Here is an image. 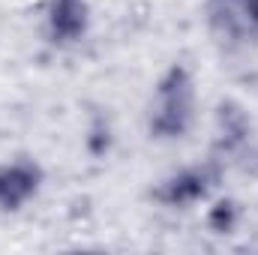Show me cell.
Returning a JSON list of instances; mask_svg holds the SVG:
<instances>
[{"label":"cell","instance_id":"6","mask_svg":"<svg viewBox=\"0 0 258 255\" xmlns=\"http://www.w3.org/2000/svg\"><path fill=\"white\" fill-rule=\"evenodd\" d=\"M204 225L213 234H231L240 225V204L234 198H216L204 213Z\"/></svg>","mask_w":258,"mask_h":255},{"label":"cell","instance_id":"3","mask_svg":"<svg viewBox=\"0 0 258 255\" xmlns=\"http://www.w3.org/2000/svg\"><path fill=\"white\" fill-rule=\"evenodd\" d=\"M45 183V171L33 159L0 162V213H18L33 201Z\"/></svg>","mask_w":258,"mask_h":255},{"label":"cell","instance_id":"7","mask_svg":"<svg viewBox=\"0 0 258 255\" xmlns=\"http://www.w3.org/2000/svg\"><path fill=\"white\" fill-rule=\"evenodd\" d=\"M213 3H225V6H237V12H240V18L249 24V27H255L258 30V0H213Z\"/></svg>","mask_w":258,"mask_h":255},{"label":"cell","instance_id":"1","mask_svg":"<svg viewBox=\"0 0 258 255\" xmlns=\"http://www.w3.org/2000/svg\"><path fill=\"white\" fill-rule=\"evenodd\" d=\"M195 123V78L183 63H171L153 87L147 105V135L153 141H180Z\"/></svg>","mask_w":258,"mask_h":255},{"label":"cell","instance_id":"5","mask_svg":"<svg viewBox=\"0 0 258 255\" xmlns=\"http://www.w3.org/2000/svg\"><path fill=\"white\" fill-rule=\"evenodd\" d=\"M216 123H219V141L225 147H234L240 144L246 135H249V120L243 114V108L231 105V102H222L219 111H216Z\"/></svg>","mask_w":258,"mask_h":255},{"label":"cell","instance_id":"4","mask_svg":"<svg viewBox=\"0 0 258 255\" xmlns=\"http://www.w3.org/2000/svg\"><path fill=\"white\" fill-rule=\"evenodd\" d=\"M45 30L54 45L81 42L90 30V6L87 0H51L45 15Z\"/></svg>","mask_w":258,"mask_h":255},{"label":"cell","instance_id":"2","mask_svg":"<svg viewBox=\"0 0 258 255\" xmlns=\"http://www.w3.org/2000/svg\"><path fill=\"white\" fill-rule=\"evenodd\" d=\"M219 165L213 162H204V165H189V168H180L168 177H162L150 198L168 210H186V207H195V204H204L210 201V195L219 186Z\"/></svg>","mask_w":258,"mask_h":255}]
</instances>
